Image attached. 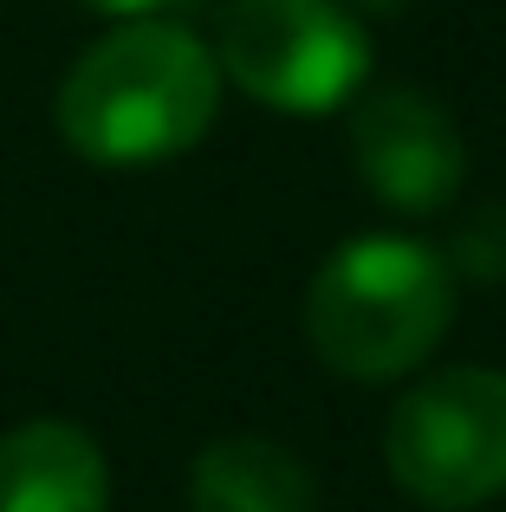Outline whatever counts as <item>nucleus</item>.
<instances>
[{
	"instance_id": "6e6552de",
	"label": "nucleus",
	"mask_w": 506,
	"mask_h": 512,
	"mask_svg": "<svg viewBox=\"0 0 506 512\" xmlns=\"http://www.w3.org/2000/svg\"><path fill=\"white\" fill-rule=\"evenodd\" d=\"M448 266L468 273V279H506V201H487L481 214L461 221Z\"/></svg>"
},
{
	"instance_id": "f257e3e1",
	"label": "nucleus",
	"mask_w": 506,
	"mask_h": 512,
	"mask_svg": "<svg viewBox=\"0 0 506 512\" xmlns=\"http://www.w3.org/2000/svg\"><path fill=\"white\" fill-rule=\"evenodd\" d=\"M221 111V65L182 20H124L72 59L59 137L98 169H150L195 150Z\"/></svg>"
},
{
	"instance_id": "7ed1b4c3",
	"label": "nucleus",
	"mask_w": 506,
	"mask_h": 512,
	"mask_svg": "<svg viewBox=\"0 0 506 512\" xmlns=\"http://www.w3.org/2000/svg\"><path fill=\"white\" fill-rule=\"evenodd\" d=\"M215 65L266 111L331 117L370 85V33L344 0H221Z\"/></svg>"
},
{
	"instance_id": "39448f33",
	"label": "nucleus",
	"mask_w": 506,
	"mask_h": 512,
	"mask_svg": "<svg viewBox=\"0 0 506 512\" xmlns=\"http://www.w3.org/2000/svg\"><path fill=\"white\" fill-rule=\"evenodd\" d=\"M351 163L364 188L390 214H442L468 182V143L442 98L422 85H377L357 91L351 111Z\"/></svg>"
},
{
	"instance_id": "f03ea898",
	"label": "nucleus",
	"mask_w": 506,
	"mask_h": 512,
	"mask_svg": "<svg viewBox=\"0 0 506 512\" xmlns=\"http://www.w3.org/2000/svg\"><path fill=\"white\" fill-rule=\"evenodd\" d=\"M455 325V266L409 234H357L305 286V338L351 383H390L435 357Z\"/></svg>"
},
{
	"instance_id": "20e7f679",
	"label": "nucleus",
	"mask_w": 506,
	"mask_h": 512,
	"mask_svg": "<svg viewBox=\"0 0 506 512\" xmlns=\"http://www.w3.org/2000/svg\"><path fill=\"white\" fill-rule=\"evenodd\" d=\"M383 467L409 500L468 512L506 493V370L448 363L396 396L383 422Z\"/></svg>"
},
{
	"instance_id": "423d86ee",
	"label": "nucleus",
	"mask_w": 506,
	"mask_h": 512,
	"mask_svg": "<svg viewBox=\"0 0 506 512\" xmlns=\"http://www.w3.org/2000/svg\"><path fill=\"white\" fill-rule=\"evenodd\" d=\"M0 512H111L104 448L72 422H20L0 435Z\"/></svg>"
},
{
	"instance_id": "0eeeda50",
	"label": "nucleus",
	"mask_w": 506,
	"mask_h": 512,
	"mask_svg": "<svg viewBox=\"0 0 506 512\" xmlns=\"http://www.w3.org/2000/svg\"><path fill=\"white\" fill-rule=\"evenodd\" d=\"M189 512H318V480L266 435H221L189 467Z\"/></svg>"
},
{
	"instance_id": "9d476101",
	"label": "nucleus",
	"mask_w": 506,
	"mask_h": 512,
	"mask_svg": "<svg viewBox=\"0 0 506 512\" xmlns=\"http://www.w3.org/2000/svg\"><path fill=\"white\" fill-rule=\"evenodd\" d=\"M344 7H351V13H403L409 0H344Z\"/></svg>"
},
{
	"instance_id": "1a4fd4ad",
	"label": "nucleus",
	"mask_w": 506,
	"mask_h": 512,
	"mask_svg": "<svg viewBox=\"0 0 506 512\" xmlns=\"http://www.w3.org/2000/svg\"><path fill=\"white\" fill-rule=\"evenodd\" d=\"M91 13H111V20H169V13H202L221 0H85Z\"/></svg>"
}]
</instances>
